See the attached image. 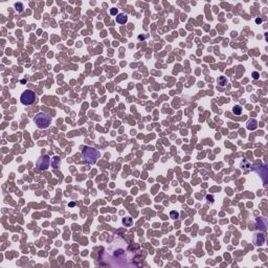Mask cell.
<instances>
[{
    "label": "cell",
    "mask_w": 268,
    "mask_h": 268,
    "mask_svg": "<svg viewBox=\"0 0 268 268\" xmlns=\"http://www.w3.org/2000/svg\"><path fill=\"white\" fill-rule=\"evenodd\" d=\"M99 156H100L99 152L92 147L86 146L82 150V158L87 163H90V165L96 163L98 158H99Z\"/></svg>",
    "instance_id": "cell-1"
},
{
    "label": "cell",
    "mask_w": 268,
    "mask_h": 268,
    "mask_svg": "<svg viewBox=\"0 0 268 268\" xmlns=\"http://www.w3.org/2000/svg\"><path fill=\"white\" fill-rule=\"evenodd\" d=\"M170 216H171L172 219H177V218L179 217V214H178L177 212H174V211H173V212H171Z\"/></svg>",
    "instance_id": "cell-14"
},
{
    "label": "cell",
    "mask_w": 268,
    "mask_h": 268,
    "mask_svg": "<svg viewBox=\"0 0 268 268\" xmlns=\"http://www.w3.org/2000/svg\"><path fill=\"white\" fill-rule=\"evenodd\" d=\"M59 166H60V158H59V157H57V156H55L54 159H53V167L55 169H57V168H59Z\"/></svg>",
    "instance_id": "cell-11"
},
{
    "label": "cell",
    "mask_w": 268,
    "mask_h": 268,
    "mask_svg": "<svg viewBox=\"0 0 268 268\" xmlns=\"http://www.w3.org/2000/svg\"><path fill=\"white\" fill-rule=\"evenodd\" d=\"M257 127H258V123H257L256 119H249L247 122V129L248 130L254 131V130L257 129Z\"/></svg>",
    "instance_id": "cell-8"
},
{
    "label": "cell",
    "mask_w": 268,
    "mask_h": 268,
    "mask_svg": "<svg viewBox=\"0 0 268 268\" xmlns=\"http://www.w3.org/2000/svg\"><path fill=\"white\" fill-rule=\"evenodd\" d=\"M15 7H16V10H17V12L18 13H21L22 11H23V8H24V6H23V4L22 3H16L15 4Z\"/></svg>",
    "instance_id": "cell-13"
},
{
    "label": "cell",
    "mask_w": 268,
    "mask_h": 268,
    "mask_svg": "<svg viewBox=\"0 0 268 268\" xmlns=\"http://www.w3.org/2000/svg\"><path fill=\"white\" fill-rule=\"evenodd\" d=\"M218 84H219L220 86H225V85L227 84V80H226V77H225V76H223V75L219 76V77H218Z\"/></svg>",
    "instance_id": "cell-10"
},
{
    "label": "cell",
    "mask_w": 268,
    "mask_h": 268,
    "mask_svg": "<svg viewBox=\"0 0 268 268\" xmlns=\"http://www.w3.org/2000/svg\"><path fill=\"white\" fill-rule=\"evenodd\" d=\"M110 14H111L112 16L117 15V8H111V10H110Z\"/></svg>",
    "instance_id": "cell-15"
},
{
    "label": "cell",
    "mask_w": 268,
    "mask_h": 268,
    "mask_svg": "<svg viewBox=\"0 0 268 268\" xmlns=\"http://www.w3.org/2000/svg\"><path fill=\"white\" fill-rule=\"evenodd\" d=\"M127 20H128L127 15L124 14V13L118 14V15H117V17H116V22L119 23V24H125L126 22H127Z\"/></svg>",
    "instance_id": "cell-7"
},
{
    "label": "cell",
    "mask_w": 268,
    "mask_h": 268,
    "mask_svg": "<svg viewBox=\"0 0 268 268\" xmlns=\"http://www.w3.org/2000/svg\"><path fill=\"white\" fill-rule=\"evenodd\" d=\"M132 222H133L132 219L129 218V217H128V218H125V219L123 220V223H124L126 226H131V225H132Z\"/></svg>",
    "instance_id": "cell-12"
},
{
    "label": "cell",
    "mask_w": 268,
    "mask_h": 268,
    "mask_svg": "<svg viewBox=\"0 0 268 268\" xmlns=\"http://www.w3.org/2000/svg\"><path fill=\"white\" fill-rule=\"evenodd\" d=\"M49 165H50V158L47 155L41 156L40 158L38 159V161H37V168L40 171H45L47 168L49 167Z\"/></svg>",
    "instance_id": "cell-4"
},
{
    "label": "cell",
    "mask_w": 268,
    "mask_h": 268,
    "mask_svg": "<svg viewBox=\"0 0 268 268\" xmlns=\"http://www.w3.org/2000/svg\"><path fill=\"white\" fill-rule=\"evenodd\" d=\"M232 113H234L235 115H240V114L242 113V107H241L240 105L234 106V108H232Z\"/></svg>",
    "instance_id": "cell-9"
},
{
    "label": "cell",
    "mask_w": 268,
    "mask_h": 268,
    "mask_svg": "<svg viewBox=\"0 0 268 268\" xmlns=\"http://www.w3.org/2000/svg\"><path fill=\"white\" fill-rule=\"evenodd\" d=\"M20 101L23 105H26V106L34 104V102L36 101V93L33 90L27 89L24 92H22L21 97H20Z\"/></svg>",
    "instance_id": "cell-3"
},
{
    "label": "cell",
    "mask_w": 268,
    "mask_h": 268,
    "mask_svg": "<svg viewBox=\"0 0 268 268\" xmlns=\"http://www.w3.org/2000/svg\"><path fill=\"white\" fill-rule=\"evenodd\" d=\"M34 122H35L36 126H38V128L47 129L51 124V117L45 112H39L35 115Z\"/></svg>",
    "instance_id": "cell-2"
},
{
    "label": "cell",
    "mask_w": 268,
    "mask_h": 268,
    "mask_svg": "<svg viewBox=\"0 0 268 268\" xmlns=\"http://www.w3.org/2000/svg\"><path fill=\"white\" fill-rule=\"evenodd\" d=\"M256 22L257 23H262V19H260V18H258L257 20H256Z\"/></svg>",
    "instance_id": "cell-17"
},
{
    "label": "cell",
    "mask_w": 268,
    "mask_h": 268,
    "mask_svg": "<svg viewBox=\"0 0 268 268\" xmlns=\"http://www.w3.org/2000/svg\"><path fill=\"white\" fill-rule=\"evenodd\" d=\"M266 226H267V222H266V220L264 218H258L257 219V228L258 229L265 230Z\"/></svg>",
    "instance_id": "cell-5"
},
{
    "label": "cell",
    "mask_w": 268,
    "mask_h": 268,
    "mask_svg": "<svg viewBox=\"0 0 268 268\" xmlns=\"http://www.w3.org/2000/svg\"><path fill=\"white\" fill-rule=\"evenodd\" d=\"M259 75H260L259 72H257V71H254V72H253V77L255 79V80H258V79H259Z\"/></svg>",
    "instance_id": "cell-16"
},
{
    "label": "cell",
    "mask_w": 268,
    "mask_h": 268,
    "mask_svg": "<svg viewBox=\"0 0 268 268\" xmlns=\"http://www.w3.org/2000/svg\"><path fill=\"white\" fill-rule=\"evenodd\" d=\"M265 241V238H264V235L262 234H256L255 236V239H254V242H255V245L259 246V245H262Z\"/></svg>",
    "instance_id": "cell-6"
}]
</instances>
